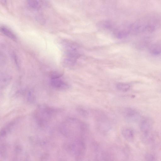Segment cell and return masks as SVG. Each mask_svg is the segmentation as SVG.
<instances>
[{
	"label": "cell",
	"instance_id": "1",
	"mask_svg": "<svg viewBox=\"0 0 161 161\" xmlns=\"http://www.w3.org/2000/svg\"><path fill=\"white\" fill-rule=\"evenodd\" d=\"M161 26V15L148 14L129 25L130 33L138 34L153 31Z\"/></svg>",
	"mask_w": 161,
	"mask_h": 161
},
{
	"label": "cell",
	"instance_id": "2",
	"mask_svg": "<svg viewBox=\"0 0 161 161\" xmlns=\"http://www.w3.org/2000/svg\"><path fill=\"white\" fill-rule=\"evenodd\" d=\"M125 116L126 119L130 121H136L140 118V115L136 110L131 108L126 109Z\"/></svg>",
	"mask_w": 161,
	"mask_h": 161
},
{
	"label": "cell",
	"instance_id": "3",
	"mask_svg": "<svg viewBox=\"0 0 161 161\" xmlns=\"http://www.w3.org/2000/svg\"><path fill=\"white\" fill-rule=\"evenodd\" d=\"M149 50L150 53L153 56L161 55V41L156 42L150 45Z\"/></svg>",
	"mask_w": 161,
	"mask_h": 161
},
{
	"label": "cell",
	"instance_id": "4",
	"mask_svg": "<svg viewBox=\"0 0 161 161\" xmlns=\"http://www.w3.org/2000/svg\"><path fill=\"white\" fill-rule=\"evenodd\" d=\"M51 84L52 86L56 88L64 89L68 87V85L64 82L58 79V78L52 79Z\"/></svg>",
	"mask_w": 161,
	"mask_h": 161
},
{
	"label": "cell",
	"instance_id": "5",
	"mask_svg": "<svg viewBox=\"0 0 161 161\" xmlns=\"http://www.w3.org/2000/svg\"><path fill=\"white\" fill-rule=\"evenodd\" d=\"M1 32L4 35L9 38L13 40H16L17 37L16 35L11 30L7 27L2 25L0 28Z\"/></svg>",
	"mask_w": 161,
	"mask_h": 161
},
{
	"label": "cell",
	"instance_id": "6",
	"mask_svg": "<svg viewBox=\"0 0 161 161\" xmlns=\"http://www.w3.org/2000/svg\"><path fill=\"white\" fill-rule=\"evenodd\" d=\"M27 4L29 7L33 9H38L41 6V3L39 1L28 0L27 1Z\"/></svg>",
	"mask_w": 161,
	"mask_h": 161
},
{
	"label": "cell",
	"instance_id": "7",
	"mask_svg": "<svg viewBox=\"0 0 161 161\" xmlns=\"http://www.w3.org/2000/svg\"><path fill=\"white\" fill-rule=\"evenodd\" d=\"M116 87L120 91L125 92L129 89L130 86L127 84L119 83L117 84Z\"/></svg>",
	"mask_w": 161,
	"mask_h": 161
}]
</instances>
